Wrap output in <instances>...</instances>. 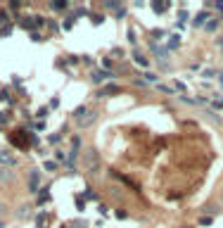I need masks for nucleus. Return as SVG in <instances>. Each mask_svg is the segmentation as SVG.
I'll use <instances>...</instances> for the list:
<instances>
[{
	"label": "nucleus",
	"instance_id": "f257e3e1",
	"mask_svg": "<svg viewBox=\"0 0 223 228\" xmlns=\"http://www.w3.org/2000/svg\"><path fill=\"white\" fill-rule=\"evenodd\" d=\"M38 183H41V174H38V169H33L31 176H29V190L36 193V190H38Z\"/></svg>",
	"mask_w": 223,
	"mask_h": 228
},
{
	"label": "nucleus",
	"instance_id": "f03ea898",
	"mask_svg": "<svg viewBox=\"0 0 223 228\" xmlns=\"http://www.w3.org/2000/svg\"><path fill=\"white\" fill-rule=\"evenodd\" d=\"M112 76H114L112 71H93L90 79H93V83H102L105 79H112Z\"/></svg>",
	"mask_w": 223,
	"mask_h": 228
},
{
	"label": "nucleus",
	"instance_id": "7ed1b4c3",
	"mask_svg": "<svg viewBox=\"0 0 223 228\" xmlns=\"http://www.w3.org/2000/svg\"><path fill=\"white\" fill-rule=\"evenodd\" d=\"M0 162H3V164H10V166H12V164H17V159L12 157L7 150H0Z\"/></svg>",
	"mask_w": 223,
	"mask_h": 228
},
{
	"label": "nucleus",
	"instance_id": "20e7f679",
	"mask_svg": "<svg viewBox=\"0 0 223 228\" xmlns=\"http://www.w3.org/2000/svg\"><path fill=\"white\" fill-rule=\"evenodd\" d=\"M133 60H135V64H140V67H150V60H147V57H143L140 52L133 55Z\"/></svg>",
	"mask_w": 223,
	"mask_h": 228
},
{
	"label": "nucleus",
	"instance_id": "39448f33",
	"mask_svg": "<svg viewBox=\"0 0 223 228\" xmlns=\"http://www.w3.org/2000/svg\"><path fill=\"white\" fill-rule=\"evenodd\" d=\"M178 45H181V36H171V41L169 43H166V50H173V48H178Z\"/></svg>",
	"mask_w": 223,
	"mask_h": 228
},
{
	"label": "nucleus",
	"instance_id": "423d86ee",
	"mask_svg": "<svg viewBox=\"0 0 223 228\" xmlns=\"http://www.w3.org/2000/svg\"><path fill=\"white\" fill-rule=\"evenodd\" d=\"M152 50H154V55H157V57H161V60H164V57H166V52H169V50L159 48V45H157V43H152Z\"/></svg>",
	"mask_w": 223,
	"mask_h": 228
},
{
	"label": "nucleus",
	"instance_id": "0eeeda50",
	"mask_svg": "<svg viewBox=\"0 0 223 228\" xmlns=\"http://www.w3.org/2000/svg\"><path fill=\"white\" fill-rule=\"evenodd\" d=\"M204 19H209V14H207V12H199V14H197V19H195V26H202Z\"/></svg>",
	"mask_w": 223,
	"mask_h": 228
},
{
	"label": "nucleus",
	"instance_id": "6e6552de",
	"mask_svg": "<svg viewBox=\"0 0 223 228\" xmlns=\"http://www.w3.org/2000/svg\"><path fill=\"white\" fill-rule=\"evenodd\" d=\"M152 7H154V12H164L169 5H166V3H152Z\"/></svg>",
	"mask_w": 223,
	"mask_h": 228
},
{
	"label": "nucleus",
	"instance_id": "1a4fd4ad",
	"mask_svg": "<svg viewBox=\"0 0 223 228\" xmlns=\"http://www.w3.org/2000/svg\"><path fill=\"white\" fill-rule=\"evenodd\" d=\"M50 7H52V10H64V7H67V3H62V0H59V3H50Z\"/></svg>",
	"mask_w": 223,
	"mask_h": 228
},
{
	"label": "nucleus",
	"instance_id": "9d476101",
	"mask_svg": "<svg viewBox=\"0 0 223 228\" xmlns=\"http://www.w3.org/2000/svg\"><path fill=\"white\" fill-rule=\"evenodd\" d=\"M216 29H218V19H214V22L207 24V31H216Z\"/></svg>",
	"mask_w": 223,
	"mask_h": 228
},
{
	"label": "nucleus",
	"instance_id": "9b49d317",
	"mask_svg": "<svg viewBox=\"0 0 223 228\" xmlns=\"http://www.w3.org/2000/svg\"><path fill=\"white\" fill-rule=\"evenodd\" d=\"M83 114H85V107H79V109H76V112H74V117H76V119L81 121V117H83Z\"/></svg>",
	"mask_w": 223,
	"mask_h": 228
},
{
	"label": "nucleus",
	"instance_id": "f8f14e48",
	"mask_svg": "<svg viewBox=\"0 0 223 228\" xmlns=\"http://www.w3.org/2000/svg\"><path fill=\"white\" fill-rule=\"evenodd\" d=\"M45 169H48V171H57V164L55 162H45Z\"/></svg>",
	"mask_w": 223,
	"mask_h": 228
},
{
	"label": "nucleus",
	"instance_id": "ddd939ff",
	"mask_svg": "<svg viewBox=\"0 0 223 228\" xmlns=\"http://www.w3.org/2000/svg\"><path fill=\"white\" fill-rule=\"evenodd\" d=\"M145 79H147V81H152V83H154V81H157V74H152V71H147V74H145Z\"/></svg>",
	"mask_w": 223,
	"mask_h": 228
},
{
	"label": "nucleus",
	"instance_id": "4468645a",
	"mask_svg": "<svg viewBox=\"0 0 223 228\" xmlns=\"http://www.w3.org/2000/svg\"><path fill=\"white\" fill-rule=\"evenodd\" d=\"M45 190H48V188H45ZM45 190H43L41 195H38V202H45V200H48V197H50V195H48V193H45Z\"/></svg>",
	"mask_w": 223,
	"mask_h": 228
},
{
	"label": "nucleus",
	"instance_id": "2eb2a0df",
	"mask_svg": "<svg viewBox=\"0 0 223 228\" xmlns=\"http://www.w3.org/2000/svg\"><path fill=\"white\" fill-rule=\"evenodd\" d=\"M107 7H109V10H117L119 3H117V0H109V3H107Z\"/></svg>",
	"mask_w": 223,
	"mask_h": 228
},
{
	"label": "nucleus",
	"instance_id": "dca6fc26",
	"mask_svg": "<svg viewBox=\"0 0 223 228\" xmlns=\"http://www.w3.org/2000/svg\"><path fill=\"white\" fill-rule=\"evenodd\" d=\"M202 74H204V76H207V79H211V76H214V69H204V71H202Z\"/></svg>",
	"mask_w": 223,
	"mask_h": 228
}]
</instances>
